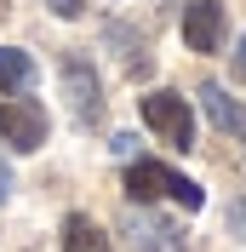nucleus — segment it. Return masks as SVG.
<instances>
[{
    "label": "nucleus",
    "mask_w": 246,
    "mask_h": 252,
    "mask_svg": "<svg viewBox=\"0 0 246 252\" xmlns=\"http://www.w3.org/2000/svg\"><path fill=\"white\" fill-rule=\"evenodd\" d=\"M126 195H132L138 206L143 201H160V195L178 201L184 212H200V206H206V195H200L195 178L172 172V166H160V160H132V166H126Z\"/></svg>",
    "instance_id": "f257e3e1"
},
{
    "label": "nucleus",
    "mask_w": 246,
    "mask_h": 252,
    "mask_svg": "<svg viewBox=\"0 0 246 252\" xmlns=\"http://www.w3.org/2000/svg\"><path fill=\"white\" fill-rule=\"evenodd\" d=\"M143 121H149V132L160 143H172V149H195V115H189L184 92H149L143 97Z\"/></svg>",
    "instance_id": "f03ea898"
},
{
    "label": "nucleus",
    "mask_w": 246,
    "mask_h": 252,
    "mask_svg": "<svg viewBox=\"0 0 246 252\" xmlns=\"http://www.w3.org/2000/svg\"><path fill=\"white\" fill-rule=\"evenodd\" d=\"M63 92H69V109H75L80 126H97L103 121V86H97V69L80 52L63 58Z\"/></svg>",
    "instance_id": "7ed1b4c3"
},
{
    "label": "nucleus",
    "mask_w": 246,
    "mask_h": 252,
    "mask_svg": "<svg viewBox=\"0 0 246 252\" xmlns=\"http://www.w3.org/2000/svg\"><path fill=\"white\" fill-rule=\"evenodd\" d=\"M0 143H12L17 155H34L46 143V109L40 103H6L0 97Z\"/></svg>",
    "instance_id": "20e7f679"
},
{
    "label": "nucleus",
    "mask_w": 246,
    "mask_h": 252,
    "mask_svg": "<svg viewBox=\"0 0 246 252\" xmlns=\"http://www.w3.org/2000/svg\"><path fill=\"white\" fill-rule=\"evenodd\" d=\"M184 46L200 52V58H212L223 46V6L217 0H189L184 6Z\"/></svg>",
    "instance_id": "39448f33"
},
{
    "label": "nucleus",
    "mask_w": 246,
    "mask_h": 252,
    "mask_svg": "<svg viewBox=\"0 0 246 252\" xmlns=\"http://www.w3.org/2000/svg\"><path fill=\"white\" fill-rule=\"evenodd\" d=\"M200 109H206V121L217 126V132H229V138H246V103H235L217 80H206L200 86Z\"/></svg>",
    "instance_id": "423d86ee"
},
{
    "label": "nucleus",
    "mask_w": 246,
    "mask_h": 252,
    "mask_svg": "<svg viewBox=\"0 0 246 252\" xmlns=\"http://www.w3.org/2000/svg\"><path fill=\"white\" fill-rule=\"evenodd\" d=\"M63 252H115V247H109V235L86 218V212H69V218H63Z\"/></svg>",
    "instance_id": "0eeeda50"
},
{
    "label": "nucleus",
    "mask_w": 246,
    "mask_h": 252,
    "mask_svg": "<svg viewBox=\"0 0 246 252\" xmlns=\"http://www.w3.org/2000/svg\"><path fill=\"white\" fill-rule=\"evenodd\" d=\"M34 80V58L23 46H0V92H29Z\"/></svg>",
    "instance_id": "6e6552de"
},
{
    "label": "nucleus",
    "mask_w": 246,
    "mask_h": 252,
    "mask_svg": "<svg viewBox=\"0 0 246 252\" xmlns=\"http://www.w3.org/2000/svg\"><path fill=\"white\" fill-rule=\"evenodd\" d=\"M132 229H138L132 241H138L143 252H178V229H172V223H154V218H143V212H138Z\"/></svg>",
    "instance_id": "1a4fd4ad"
},
{
    "label": "nucleus",
    "mask_w": 246,
    "mask_h": 252,
    "mask_svg": "<svg viewBox=\"0 0 246 252\" xmlns=\"http://www.w3.org/2000/svg\"><path fill=\"white\" fill-rule=\"evenodd\" d=\"M223 223H229L235 241H246V201H229V218H223Z\"/></svg>",
    "instance_id": "9d476101"
},
{
    "label": "nucleus",
    "mask_w": 246,
    "mask_h": 252,
    "mask_svg": "<svg viewBox=\"0 0 246 252\" xmlns=\"http://www.w3.org/2000/svg\"><path fill=\"white\" fill-rule=\"evenodd\" d=\"M46 6H52L58 17H80V12H86V0H46Z\"/></svg>",
    "instance_id": "9b49d317"
},
{
    "label": "nucleus",
    "mask_w": 246,
    "mask_h": 252,
    "mask_svg": "<svg viewBox=\"0 0 246 252\" xmlns=\"http://www.w3.org/2000/svg\"><path fill=\"white\" fill-rule=\"evenodd\" d=\"M12 195V172H6V160H0V201Z\"/></svg>",
    "instance_id": "f8f14e48"
},
{
    "label": "nucleus",
    "mask_w": 246,
    "mask_h": 252,
    "mask_svg": "<svg viewBox=\"0 0 246 252\" xmlns=\"http://www.w3.org/2000/svg\"><path fill=\"white\" fill-rule=\"evenodd\" d=\"M235 63H241V75H246V34H241V52H235Z\"/></svg>",
    "instance_id": "ddd939ff"
}]
</instances>
